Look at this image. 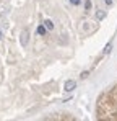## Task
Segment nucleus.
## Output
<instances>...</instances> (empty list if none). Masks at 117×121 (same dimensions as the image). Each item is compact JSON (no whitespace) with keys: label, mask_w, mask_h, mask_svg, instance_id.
Returning a JSON list of instances; mask_svg holds the SVG:
<instances>
[{"label":"nucleus","mask_w":117,"mask_h":121,"mask_svg":"<svg viewBox=\"0 0 117 121\" xmlns=\"http://www.w3.org/2000/svg\"><path fill=\"white\" fill-rule=\"evenodd\" d=\"M88 75H90V72H88V70H85V72H81V75H80V77H81V79H86Z\"/></svg>","instance_id":"obj_8"},{"label":"nucleus","mask_w":117,"mask_h":121,"mask_svg":"<svg viewBox=\"0 0 117 121\" xmlns=\"http://www.w3.org/2000/svg\"><path fill=\"white\" fill-rule=\"evenodd\" d=\"M106 18V12L104 10H96V15H94V20L96 21H101Z\"/></svg>","instance_id":"obj_3"},{"label":"nucleus","mask_w":117,"mask_h":121,"mask_svg":"<svg viewBox=\"0 0 117 121\" xmlns=\"http://www.w3.org/2000/svg\"><path fill=\"white\" fill-rule=\"evenodd\" d=\"M20 43H21L23 48H26L28 43H29V31H28L26 28H24V30L21 31V35H20Z\"/></svg>","instance_id":"obj_1"},{"label":"nucleus","mask_w":117,"mask_h":121,"mask_svg":"<svg viewBox=\"0 0 117 121\" xmlns=\"http://www.w3.org/2000/svg\"><path fill=\"white\" fill-rule=\"evenodd\" d=\"M44 26H46L47 30H54V21H51V20H44Z\"/></svg>","instance_id":"obj_5"},{"label":"nucleus","mask_w":117,"mask_h":121,"mask_svg":"<svg viewBox=\"0 0 117 121\" xmlns=\"http://www.w3.org/2000/svg\"><path fill=\"white\" fill-rule=\"evenodd\" d=\"M0 39H2V31H0Z\"/></svg>","instance_id":"obj_11"},{"label":"nucleus","mask_w":117,"mask_h":121,"mask_svg":"<svg viewBox=\"0 0 117 121\" xmlns=\"http://www.w3.org/2000/svg\"><path fill=\"white\" fill-rule=\"evenodd\" d=\"M104 2H106V5H109V7L114 3V0H104Z\"/></svg>","instance_id":"obj_10"},{"label":"nucleus","mask_w":117,"mask_h":121,"mask_svg":"<svg viewBox=\"0 0 117 121\" xmlns=\"http://www.w3.org/2000/svg\"><path fill=\"white\" fill-rule=\"evenodd\" d=\"M80 2H81V0H70L72 5H80Z\"/></svg>","instance_id":"obj_9"},{"label":"nucleus","mask_w":117,"mask_h":121,"mask_svg":"<svg viewBox=\"0 0 117 121\" xmlns=\"http://www.w3.org/2000/svg\"><path fill=\"white\" fill-rule=\"evenodd\" d=\"M91 7H93L91 0H85V10H86V12H90V10H91Z\"/></svg>","instance_id":"obj_6"},{"label":"nucleus","mask_w":117,"mask_h":121,"mask_svg":"<svg viewBox=\"0 0 117 121\" xmlns=\"http://www.w3.org/2000/svg\"><path fill=\"white\" fill-rule=\"evenodd\" d=\"M111 49H112V44L109 43V44H107V46L104 48V51H102V54H109V52H111Z\"/></svg>","instance_id":"obj_7"},{"label":"nucleus","mask_w":117,"mask_h":121,"mask_svg":"<svg viewBox=\"0 0 117 121\" xmlns=\"http://www.w3.org/2000/svg\"><path fill=\"white\" fill-rule=\"evenodd\" d=\"M75 88H77V82L72 80V79L67 80V82H65V85H63V90H65V92H73Z\"/></svg>","instance_id":"obj_2"},{"label":"nucleus","mask_w":117,"mask_h":121,"mask_svg":"<svg viewBox=\"0 0 117 121\" xmlns=\"http://www.w3.org/2000/svg\"><path fill=\"white\" fill-rule=\"evenodd\" d=\"M46 33H47V28H46L44 25H39V26H38V35H41V36H46Z\"/></svg>","instance_id":"obj_4"}]
</instances>
